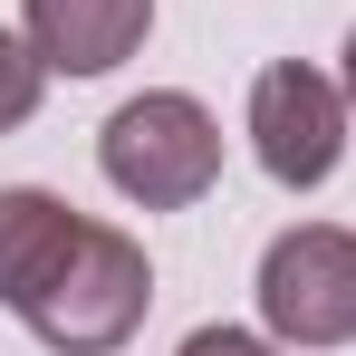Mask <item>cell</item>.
I'll return each instance as SVG.
<instances>
[{
    "mask_svg": "<svg viewBox=\"0 0 356 356\" xmlns=\"http://www.w3.org/2000/svg\"><path fill=\"white\" fill-rule=\"evenodd\" d=\"M154 308V270H145V241L116 232V222H87L67 241V260L29 289V337L58 356H116Z\"/></svg>",
    "mask_w": 356,
    "mask_h": 356,
    "instance_id": "cell-1",
    "label": "cell"
},
{
    "mask_svg": "<svg viewBox=\"0 0 356 356\" xmlns=\"http://www.w3.org/2000/svg\"><path fill=\"white\" fill-rule=\"evenodd\" d=\"M97 164L116 183L125 202H145V212H183V202H202L212 183H222V125L202 97H183V87H145V97H125L106 135H97Z\"/></svg>",
    "mask_w": 356,
    "mask_h": 356,
    "instance_id": "cell-2",
    "label": "cell"
},
{
    "mask_svg": "<svg viewBox=\"0 0 356 356\" xmlns=\"http://www.w3.org/2000/svg\"><path fill=\"white\" fill-rule=\"evenodd\" d=\"M260 318L280 347H347L356 337V232L298 222L260 250Z\"/></svg>",
    "mask_w": 356,
    "mask_h": 356,
    "instance_id": "cell-3",
    "label": "cell"
},
{
    "mask_svg": "<svg viewBox=\"0 0 356 356\" xmlns=\"http://www.w3.org/2000/svg\"><path fill=\"white\" fill-rule=\"evenodd\" d=\"M347 87L337 77H318V67H260L250 77V154H260V174L280 183V193H318V183L337 174V154H347Z\"/></svg>",
    "mask_w": 356,
    "mask_h": 356,
    "instance_id": "cell-4",
    "label": "cell"
},
{
    "mask_svg": "<svg viewBox=\"0 0 356 356\" xmlns=\"http://www.w3.org/2000/svg\"><path fill=\"white\" fill-rule=\"evenodd\" d=\"M19 29L58 77H106L145 49L154 0H19Z\"/></svg>",
    "mask_w": 356,
    "mask_h": 356,
    "instance_id": "cell-5",
    "label": "cell"
},
{
    "mask_svg": "<svg viewBox=\"0 0 356 356\" xmlns=\"http://www.w3.org/2000/svg\"><path fill=\"white\" fill-rule=\"evenodd\" d=\"M77 232H87V212L58 202V193H39V183H10V193H0V308H10V318H19L29 289L67 260Z\"/></svg>",
    "mask_w": 356,
    "mask_h": 356,
    "instance_id": "cell-6",
    "label": "cell"
},
{
    "mask_svg": "<svg viewBox=\"0 0 356 356\" xmlns=\"http://www.w3.org/2000/svg\"><path fill=\"white\" fill-rule=\"evenodd\" d=\"M39 77H49V58L29 49V29H19V39L0 29V135H10V125H29V106H39Z\"/></svg>",
    "mask_w": 356,
    "mask_h": 356,
    "instance_id": "cell-7",
    "label": "cell"
},
{
    "mask_svg": "<svg viewBox=\"0 0 356 356\" xmlns=\"http://www.w3.org/2000/svg\"><path fill=\"white\" fill-rule=\"evenodd\" d=\"M183 356H280V347H270V337H250V327H193Z\"/></svg>",
    "mask_w": 356,
    "mask_h": 356,
    "instance_id": "cell-8",
    "label": "cell"
},
{
    "mask_svg": "<svg viewBox=\"0 0 356 356\" xmlns=\"http://www.w3.org/2000/svg\"><path fill=\"white\" fill-rule=\"evenodd\" d=\"M337 87H347V106H356V29H347V77H337Z\"/></svg>",
    "mask_w": 356,
    "mask_h": 356,
    "instance_id": "cell-9",
    "label": "cell"
}]
</instances>
